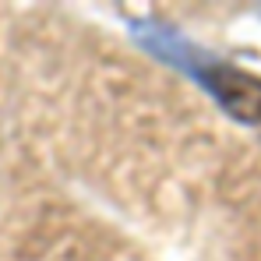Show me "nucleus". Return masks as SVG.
<instances>
[{"label": "nucleus", "mask_w": 261, "mask_h": 261, "mask_svg": "<svg viewBox=\"0 0 261 261\" xmlns=\"http://www.w3.org/2000/svg\"><path fill=\"white\" fill-rule=\"evenodd\" d=\"M130 32L138 36V43L148 53L173 64L176 71L191 74L198 85H205L229 117H237L244 124H261V78L216 60L212 53H205L201 46H194L187 36H180L176 29L163 25V21H138L134 18Z\"/></svg>", "instance_id": "f257e3e1"}]
</instances>
